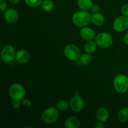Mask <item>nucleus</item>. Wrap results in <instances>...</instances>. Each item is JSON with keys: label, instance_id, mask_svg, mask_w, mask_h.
<instances>
[{"label": "nucleus", "instance_id": "28", "mask_svg": "<svg viewBox=\"0 0 128 128\" xmlns=\"http://www.w3.org/2000/svg\"><path fill=\"white\" fill-rule=\"evenodd\" d=\"M123 41L125 43V44H126L128 46V32H126L123 36Z\"/></svg>", "mask_w": 128, "mask_h": 128}, {"label": "nucleus", "instance_id": "22", "mask_svg": "<svg viewBox=\"0 0 128 128\" xmlns=\"http://www.w3.org/2000/svg\"><path fill=\"white\" fill-rule=\"evenodd\" d=\"M24 2L30 7L36 8L41 5L42 0H24Z\"/></svg>", "mask_w": 128, "mask_h": 128}, {"label": "nucleus", "instance_id": "5", "mask_svg": "<svg viewBox=\"0 0 128 128\" xmlns=\"http://www.w3.org/2000/svg\"><path fill=\"white\" fill-rule=\"evenodd\" d=\"M95 41L99 47L106 49L111 46L113 43L112 36L107 32L99 33L95 38Z\"/></svg>", "mask_w": 128, "mask_h": 128}, {"label": "nucleus", "instance_id": "10", "mask_svg": "<svg viewBox=\"0 0 128 128\" xmlns=\"http://www.w3.org/2000/svg\"><path fill=\"white\" fill-rule=\"evenodd\" d=\"M4 20L8 23L10 24L16 23L19 18V14L18 11L13 8H9L5 11L4 14Z\"/></svg>", "mask_w": 128, "mask_h": 128}, {"label": "nucleus", "instance_id": "12", "mask_svg": "<svg viewBox=\"0 0 128 128\" xmlns=\"http://www.w3.org/2000/svg\"><path fill=\"white\" fill-rule=\"evenodd\" d=\"M31 55L30 52L24 50H20L16 52L15 59L21 64H26L30 60Z\"/></svg>", "mask_w": 128, "mask_h": 128}, {"label": "nucleus", "instance_id": "3", "mask_svg": "<svg viewBox=\"0 0 128 128\" xmlns=\"http://www.w3.org/2000/svg\"><path fill=\"white\" fill-rule=\"evenodd\" d=\"M60 116L59 110L56 108H48L42 113V120L44 122L48 124H53L58 121Z\"/></svg>", "mask_w": 128, "mask_h": 128}, {"label": "nucleus", "instance_id": "27", "mask_svg": "<svg viewBox=\"0 0 128 128\" xmlns=\"http://www.w3.org/2000/svg\"><path fill=\"white\" fill-rule=\"evenodd\" d=\"M91 10L93 13H95V12H98L100 10V7L98 4H93L92 5V8H91Z\"/></svg>", "mask_w": 128, "mask_h": 128}, {"label": "nucleus", "instance_id": "11", "mask_svg": "<svg viewBox=\"0 0 128 128\" xmlns=\"http://www.w3.org/2000/svg\"><path fill=\"white\" fill-rule=\"evenodd\" d=\"M80 35L81 38L86 41H92L95 38V31L90 27L82 28L80 31Z\"/></svg>", "mask_w": 128, "mask_h": 128}, {"label": "nucleus", "instance_id": "2", "mask_svg": "<svg viewBox=\"0 0 128 128\" xmlns=\"http://www.w3.org/2000/svg\"><path fill=\"white\" fill-rule=\"evenodd\" d=\"M113 86L118 93H126L128 90V77L123 74H118L113 80Z\"/></svg>", "mask_w": 128, "mask_h": 128}, {"label": "nucleus", "instance_id": "25", "mask_svg": "<svg viewBox=\"0 0 128 128\" xmlns=\"http://www.w3.org/2000/svg\"><path fill=\"white\" fill-rule=\"evenodd\" d=\"M21 104L22 103L20 102V100H13L12 102V107L15 110H18L20 108Z\"/></svg>", "mask_w": 128, "mask_h": 128}, {"label": "nucleus", "instance_id": "19", "mask_svg": "<svg viewBox=\"0 0 128 128\" xmlns=\"http://www.w3.org/2000/svg\"><path fill=\"white\" fill-rule=\"evenodd\" d=\"M92 60V58L91 54L86 52V53H84L81 55L80 59H79V61H80L81 64L84 65V66H87L91 63Z\"/></svg>", "mask_w": 128, "mask_h": 128}, {"label": "nucleus", "instance_id": "14", "mask_svg": "<svg viewBox=\"0 0 128 128\" xmlns=\"http://www.w3.org/2000/svg\"><path fill=\"white\" fill-rule=\"evenodd\" d=\"M81 122L76 116H70L66 119L64 122V127L66 128H79Z\"/></svg>", "mask_w": 128, "mask_h": 128}, {"label": "nucleus", "instance_id": "15", "mask_svg": "<svg viewBox=\"0 0 128 128\" xmlns=\"http://www.w3.org/2000/svg\"><path fill=\"white\" fill-rule=\"evenodd\" d=\"M91 22L95 26H102L105 22V17L100 12H95L91 15Z\"/></svg>", "mask_w": 128, "mask_h": 128}, {"label": "nucleus", "instance_id": "4", "mask_svg": "<svg viewBox=\"0 0 128 128\" xmlns=\"http://www.w3.org/2000/svg\"><path fill=\"white\" fill-rule=\"evenodd\" d=\"M9 95L13 100H22L26 96V90L21 84H12L9 88Z\"/></svg>", "mask_w": 128, "mask_h": 128}, {"label": "nucleus", "instance_id": "9", "mask_svg": "<svg viewBox=\"0 0 128 128\" xmlns=\"http://www.w3.org/2000/svg\"><path fill=\"white\" fill-rule=\"evenodd\" d=\"M70 106L71 110L74 112H80L84 106V102L81 96L80 95H74L70 101Z\"/></svg>", "mask_w": 128, "mask_h": 128}, {"label": "nucleus", "instance_id": "18", "mask_svg": "<svg viewBox=\"0 0 128 128\" xmlns=\"http://www.w3.org/2000/svg\"><path fill=\"white\" fill-rule=\"evenodd\" d=\"M118 119L121 122L128 121V107H123L118 112Z\"/></svg>", "mask_w": 128, "mask_h": 128}, {"label": "nucleus", "instance_id": "6", "mask_svg": "<svg viewBox=\"0 0 128 128\" xmlns=\"http://www.w3.org/2000/svg\"><path fill=\"white\" fill-rule=\"evenodd\" d=\"M63 52L64 56L69 60L72 61H76L79 60L81 55V51L78 46L72 44H70L65 46Z\"/></svg>", "mask_w": 128, "mask_h": 128}, {"label": "nucleus", "instance_id": "26", "mask_svg": "<svg viewBox=\"0 0 128 128\" xmlns=\"http://www.w3.org/2000/svg\"><path fill=\"white\" fill-rule=\"evenodd\" d=\"M22 106H24V107H30V106H31V102L30 100H27V99H26V100H23L22 101Z\"/></svg>", "mask_w": 128, "mask_h": 128}, {"label": "nucleus", "instance_id": "29", "mask_svg": "<svg viewBox=\"0 0 128 128\" xmlns=\"http://www.w3.org/2000/svg\"><path fill=\"white\" fill-rule=\"evenodd\" d=\"M104 127V124H103V122H99L95 125V128H103Z\"/></svg>", "mask_w": 128, "mask_h": 128}, {"label": "nucleus", "instance_id": "7", "mask_svg": "<svg viewBox=\"0 0 128 128\" xmlns=\"http://www.w3.org/2000/svg\"><path fill=\"white\" fill-rule=\"evenodd\" d=\"M112 26L117 32H124L128 28V17L124 15L118 16L114 20Z\"/></svg>", "mask_w": 128, "mask_h": 128}, {"label": "nucleus", "instance_id": "13", "mask_svg": "<svg viewBox=\"0 0 128 128\" xmlns=\"http://www.w3.org/2000/svg\"><path fill=\"white\" fill-rule=\"evenodd\" d=\"M109 117H110V112L108 110L105 108H100L96 111V118L99 122H106L109 119Z\"/></svg>", "mask_w": 128, "mask_h": 128}, {"label": "nucleus", "instance_id": "16", "mask_svg": "<svg viewBox=\"0 0 128 128\" xmlns=\"http://www.w3.org/2000/svg\"><path fill=\"white\" fill-rule=\"evenodd\" d=\"M77 4L79 8L83 11H89L93 5L92 0H78Z\"/></svg>", "mask_w": 128, "mask_h": 128}, {"label": "nucleus", "instance_id": "24", "mask_svg": "<svg viewBox=\"0 0 128 128\" xmlns=\"http://www.w3.org/2000/svg\"><path fill=\"white\" fill-rule=\"evenodd\" d=\"M121 13H122V15L128 17V4H124L123 6L121 7Z\"/></svg>", "mask_w": 128, "mask_h": 128}, {"label": "nucleus", "instance_id": "1", "mask_svg": "<svg viewBox=\"0 0 128 128\" xmlns=\"http://www.w3.org/2000/svg\"><path fill=\"white\" fill-rule=\"evenodd\" d=\"M91 21V15L88 11H78L72 16V22L76 26L83 28L89 24Z\"/></svg>", "mask_w": 128, "mask_h": 128}, {"label": "nucleus", "instance_id": "20", "mask_svg": "<svg viewBox=\"0 0 128 128\" xmlns=\"http://www.w3.org/2000/svg\"><path fill=\"white\" fill-rule=\"evenodd\" d=\"M41 8L46 12H50L54 9V4L51 0H44L41 3Z\"/></svg>", "mask_w": 128, "mask_h": 128}, {"label": "nucleus", "instance_id": "17", "mask_svg": "<svg viewBox=\"0 0 128 128\" xmlns=\"http://www.w3.org/2000/svg\"><path fill=\"white\" fill-rule=\"evenodd\" d=\"M98 46L96 44V41H87V42L84 46V51L87 53L92 54L96 51Z\"/></svg>", "mask_w": 128, "mask_h": 128}, {"label": "nucleus", "instance_id": "30", "mask_svg": "<svg viewBox=\"0 0 128 128\" xmlns=\"http://www.w3.org/2000/svg\"><path fill=\"white\" fill-rule=\"evenodd\" d=\"M8 1H10L11 3L14 4H16L19 3V2H20V1H21V0H8Z\"/></svg>", "mask_w": 128, "mask_h": 128}, {"label": "nucleus", "instance_id": "8", "mask_svg": "<svg viewBox=\"0 0 128 128\" xmlns=\"http://www.w3.org/2000/svg\"><path fill=\"white\" fill-rule=\"evenodd\" d=\"M16 56L14 48L11 45H6L2 49L1 53V60L5 63H8L14 60Z\"/></svg>", "mask_w": 128, "mask_h": 128}, {"label": "nucleus", "instance_id": "23", "mask_svg": "<svg viewBox=\"0 0 128 128\" xmlns=\"http://www.w3.org/2000/svg\"><path fill=\"white\" fill-rule=\"evenodd\" d=\"M7 2L5 0H0V11L4 12L7 10Z\"/></svg>", "mask_w": 128, "mask_h": 128}, {"label": "nucleus", "instance_id": "21", "mask_svg": "<svg viewBox=\"0 0 128 128\" xmlns=\"http://www.w3.org/2000/svg\"><path fill=\"white\" fill-rule=\"evenodd\" d=\"M69 106H70V102H67L65 100H61L56 102V108L61 111H64L68 109Z\"/></svg>", "mask_w": 128, "mask_h": 128}]
</instances>
